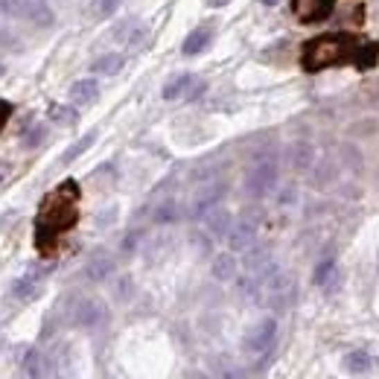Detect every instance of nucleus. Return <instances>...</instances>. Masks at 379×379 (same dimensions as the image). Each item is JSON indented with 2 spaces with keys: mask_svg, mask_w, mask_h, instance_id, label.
I'll use <instances>...</instances> for the list:
<instances>
[{
  "mask_svg": "<svg viewBox=\"0 0 379 379\" xmlns=\"http://www.w3.org/2000/svg\"><path fill=\"white\" fill-rule=\"evenodd\" d=\"M376 53H379L376 44L364 47L353 35L330 33V35H318L312 41H306L303 53H301V64H303V70H310V73L333 67V64H347V62H353L359 67H373Z\"/></svg>",
  "mask_w": 379,
  "mask_h": 379,
  "instance_id": "f257e3e1",
  "label": "nucleus"
},
{
  "mask_svg": "<svg viewBox=\"0 0 379 379\" xmlns=\"http://www.w3.org/2000/svg\"><path fill=\"white\" fill-rule=\"evenodd\" d=\"M79 184L76 181H64L62 187H55L50 193L44 204H41V213L35 219V245L41 254H53L55 243H59V233L70 231L79 219Z\"/></svg>",
  "mask_w": 379,
  "mask_h": 379,
  "instance_id": "f03ea898",
  "label": "nucleus"
},
{
  "mask_svg": "<svg viewBox=\"0 0 379 379\" xmlns=\"http://www.w3.org/2000/svg\"><path fill=\"white\" fill-rule=\"evenodd\" d=\"M0 12L12 21H30V24H41V26L53 24L50 9L41 3V0H0Z\"/></svg>",
  "mask_w": 379,
  "mask_h": 379,
  "instance_id": "7ed1b4c3",
  "label": "nucleus"
},
{
  "mask_svg": "<svg viewBox=\"0 0 379 379\" xmlns=\"http://www.w3.org/2000/svg\"><path fill=\"white\" fill-rule=\"evenodd\" d=\"M277 181V164L274 161H257L245 175V193L251 199H263Z\"/></svg>",
  "mask_w": 379,
  "mask_h": 379,
  "instance_id": "20e7f679",
  "label": "nucleus"
},
{
  "mask_svg": "<svg viewBox=\"0 0 379 379\" xmlns=\"http://www.w3.org/2000/svg\"><path fill=\"white\" fill-rule=\"evenodd\" d=\"M274 335H277V321H274L272 315L263 318V321H257V324L251 327V330L245 333V339H243L245 353H251V356H263L265 350L274 344Z\"/></svg>",
  "mask_w": 379,
  "mask_h": 379,
  "instance_id": "39448f33",
  "label": "nucleus"
},
{
  "mask_svg": "<svg viewBox=\"0 0 379 379\" xmlns=\"http://www.w3.org/2000/svg\"><path fill=\"white\" fill-rule=\"evenodd\" d=\"M335 9V0H292V12L294 18L303 24H315L330 18V12Z\"/></svg>",
  "mask_w": 379,
  "mask_h": 379,
  "instance_id": "423d86ee",
  "label": "nucleus"
},
{
  "mask_svg": "<svg viewBox=\"0 0 379 379\" xmlns=\"http://www.w3.org/2000/svg\"><path fill=\"white\" fill-rule=\"evenodd\" d=\"M105 318H108L105 303L96 301V298L79 301L76 310H73V324H79V327H96V324H103Z\"/></svg>",
  "mask_w": 379,
  "mask_h": 379,
  "instance_id": "0eeeda50",
  "label": "nucleus"
},
{
  "mask_svg": "<svg viewBox=\"0 0 379 379\" xmlns=\"http://www.w3.org/2000/svg\"><path fill=\"white\" fill-rule=\"evenodd\" d=\"M190 91V96H195V94H202L204 91V85L199 79H195L193 73H184V76H175L170 85L164 88V100H178V96H184Z\"/></svg>",
  "mask_w": 379,
  "mask_h": 379,
  "instance_id": "6e6552de",
  "label": "nucleus"
},
{
  "mask_svg": "<svg viewBox=\"0 0 379 379\" xmlns=\"http://www.w3.org/2000/svg\"><path fill=\"white\" fill-rule=\"evenodd\" d=\"M222 193H224V184H219V181H213V184H207L204 190L195 193V199H193V216H204L210 207H216L219 199H222Z\"/></svg>",
  "mask_w": 379,
  "mask_h": 379,
  "instance_id": "1a4fd4ad",
  "label": "nucleus"
},
{
  "mask_svg": "<svg viewBox=\"0 0 379 379\" xmlns=\"http://www.w3.org/2000/svg\"><path fill=\"white\" fill-rule=\"evenodd\" d=\"M344 371L347 373H353V376H362V373H373L379 368V362L368 353V350H353V353H347L344 356Z\"/></svg>",
  "mask_w": 379,
  "mask_h": 379,
  "instance_id": "9d476101",
  "label": "nucleus"
},
{
  "mask_svg": "<svg viewBox=\"0 0 379 379\" xmlns=\"http://www.w3.org/2000/svg\"><path fill=\"white\" fill-rule=\"evenodd\" d=\"M96 96H100V82L96 79H79V82H73V88H70V103L79 108L96 103Z\"/></svg>",
  "mask_w": 379,
  "mask_h": 379,
  "instance_id": "9b49d317",
  "label": "nucleus"
},
{
  "mask_svg": "<svg viewBox=\"0 0 379 379\" xmlns=\"http://www.w3.org/2000/svg\"><path fill=\"white\" fill-rule=\"evenodd\" d=\"M202 219H204V228L210 231V236H228V231H231V213L224 207H219V204L210 207Z\"/></svg>",
  "mask_w": 379,
  "mask_h": 379,
  "instance_id": "f8f14e48",
  "label": "nucleus"
},
{
  "mask_svg": "<svg viewBox=\"0 0 379 379\" xmlns=\"http://www.w3.org/2000/svg\"><path fill=\"white\" fill-rule=\"evenodd\" d=\"M228 245H231V251H248L251 245H254V224H251V222L231 224Z\"/></svg>",
  "mask_w": 379,
  "mask_h": 379,
  "instance_id": "ddd939ff",
  "label": "nucleus"
},
{
  "mask_svg": "<svg viewBox=\"0 0 379 379\" xmlns=\"http://www.w3.org/2000/svg\"><path fill=\"white\" fill-rule=\"evenodd\" d=\"M123 64H125V59L120 53H108V55H100L91 67H94V73H103V76H114V73H120L123 70Z\"/></svg>",
  "mask_w": 379,
  "mask_h": 379,
  "instance_id": "4468645a",
  "label": "nucleus"
},
{
  "mask_svg": "<svg viewBox=\"0 0 379 379\" xmlns=\"http://www.w3.org/2000/svg\"><path fill=\"white\" fill-rule=\"evenodd\" d=\"M12 298H18V301H30L38 294V280L30 274V277H18L15 283H12Z\"/></svg>",
  "mask_w": 379,
  "mask_h": 379,
  "instance_id": "2eb2a0df",
  "label": "nucleus"
},
{
  "mask_svg": "<svg viewBox=\"0 0 379 379\" xmlns=\"http://www.w3.org/2000/svg\"><path fill=\"white\" fill-rule=\"evenodd\" d=\"M207 44H210V30H195V33L187 35L184 44H181V53H184V55H199Z\"/></svg>",
  "mask_w": 379,
  "mask_h": 379,
  "instance_id": "dca6fc26",
  "label": "nucleus"
},
{
  "mask_svg": "<svg viewBox=\"0 0 379 379\" xmlns=\"http://www.w3.org/2000/svg\"><path fill=\"white\" fill-rule=\"evenodd\" d=\"M213 277L216 280H233L236 277V257L233 254H219L213 260Z\"/></svg>",
  "mask_w": 379,
  "mask_h": 379,
  "instance_id": "f3484780",
  "label": "nucleus"
},
{
  "mask_svg": "<svg viewBox=\"0 0 379 379\" xmlns=\"http://www.w3.org/2000/svg\"><path fill=\"white\" fill-rule=\"evenodd\" d=\"M111 272H114V263H111V257H94L88 263V269H85V274L91 280H105Z\"/></svg>",
  "mask_w": 379,
  "mask_h": 379,
  "instance_id": "a211bd4d",
  "label": "nucleus"
},
{
  "mask_svg": "<svg viewBox=\"0 0 379 379\" xmlns=\"http://www.w3.org/2000/svg\"><path fill=\"white\" fill-rule=\"evenodd\" d=\"M94 140H96V132H88V134L82 137V140H76V143L70 146V149L64 152V155H62V164H73V161H76V158L82 155V152L94 146Z\"/></svg>",
  "mask_w": 379,
  "mask_h": 379,
  "instance_id": "6ab92c4d",
  "label": "nucleus"
},
{
  "mask_svg": "<svg viewBox=\"0 0 379 379\" xmlns=\"http://www.w3.org/2000/svg\"><path fill=\"white\" fill-rule=\"evenodd\" d=\"M47 117H50L53 123H59V125H73V123H76V111L67 108V105H50Z\"/></svg>",
  "mask_w": 379,
  "mask_h": 379,
  "instance_id": "aec40b11",
  "label": "nucleus"
},
{
  "mask_svg": "<svg viewBox=\"0 0 379 379\" xmlns=\"http://www.w3.org/2000/svg\"><path fill=\"white\" fill-rule=\"evenodd\" d=\"M333 277H335V263H333V260H324V263L318 265V272H315V283H318V286H330Z\"/></svg>",
  "mask_w": 379,
  "mask_h": 379,
  "instance_id": "412c9836",
  "label": "nucleus"
},
{
  "mask_svg": "<svg viewBox=\"0 0 379 379\" xmlns=\"http://www.w3.org/2000/svg\"><path fill=\"white\" fill-rule=\"evenodd\" d=\"M310 161H312V149H310V146H306V143L294 146V155H292L294 170H306V166H310Z\"/></svg>",
  "mask_w": 379,
  "mask_h": 379,
  "instance_id": "4be33fe9",
  "label": "nucleus"
},
{
  "mask_svg": "<svg viewBox=\"0 0 379 379\" xmlns=\"http://www.w3.org/2000/svg\"><path fill=\"white\" fill-rule=\"evenodd\" d=\"M178 219V204L175 202H164L158 210H155V222L166 224V222H175Z\"/></svg>",
  "mask_w": 379,
  "mask_h": 379,
  "instance_id": "5701e85b",
  "label": "nucleus"
},
{
  "mask_svg": "<svg viewBox=\"0 0 379 379\" xmlns=\"http://www.w3.org/2000/svg\"><path fill=\"white\" fill-rule=\"evenodd\" d=\"M120 9V0H96L94 3V15L96 18H111Z\"/></svg>",
  "mask_w": 379,
  "mask_h": 379,
  "instance_id": "b1692460",
  "label": "nucleus"
},
{
  "mask_svg": "<svg viewBox=\"0 0 379 379\" xmlns=\"http://www.w3.org/2000/svg\"><path fill=\"white\" fill-rule=\"evenodd\" d=\"M44 137H47V129H44V125H33V129L24 134V146H38Z\"/></svg>",
  "mask_w": 379,
  "mask_h": 379,
  "instance_id": "393cba45",
  "label": "nucleus"
},
{
  "mask_svg": "<svg viewBox=\"0 0 379 379\" xmlns=\"http://www.w3.org/2000/svg\"><path fill=\"white\" fill-rule=\"evenodd\" d=\"M9 117H12V103H6V100H0V132L6 129V123H9Z\"/></svg>",
  "mask_w": 379,
  "mask_h": 379,
  "instance_id": "a878e982",
  "label": "nucleus"
},
{
  "mask_svg": "<svg viewBox=\"0 0 379 379\" xmlns=\"http://www.w3.org/2000/svg\"><path fill=\"white\" fill-rule=\"evenodd\" d=\"M231 0H210V6H228Z\"/></svg>",
  "mask_w": 379,
  "mask_h": 379,
  "instance_id": "bb28decb",
  "label": "nucleus"
},
{
  "mask_svg": "<svg viewBox=\"0 0 379 379\" xmlns=\"http://www.w3.org/2000/svg\"><path fill=\"white\" fill-rule=\"evenodd\" d=\"M263 3H265V6H277V3H280V0H263Z\"/></svg>",
  "mask_w": 379,
  "mask_h": 379,
  "instance_id": "cd10ccee",
  "label": "nucleus"
},
{
  "mask_svg": "<svg viewBox=\"0 0 379 379\" xmlns=\"http://www.w3.org/2000/svg\"><path fill=\"white\" fill-rule=\"evenodd\" d=\"M3 73H6V67H3V64H0V76H3Z\"/></svg>",
  "mask_w": 379,
  "mask_h": 379,
  "instance_id": "c85d7f7f",
  "label": "nucleus"
}]
</instances>
